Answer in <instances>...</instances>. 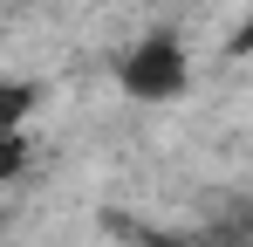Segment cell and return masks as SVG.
<instances>
[{
    "instance_id": "cell-2",
    "label": "cell",
    "mask_w": 253,
    "mask_h": 247,
    "mask_svg": "<svg viewBox=\"0 0 253 247\" xmlns=\"http://www.w3.org/2000/svg\"><path fill=\"white\" fill-rule=\"evenodd\" d=\"M35 103H42V89H35V82H0V130H21Z\"/></svg>"
},
{
    "instance_id": "cell-5",
    "label": "cell",
    "mask_w": 253,
    "mask_h": 247,
    "mask_svg": "<svg viewBox=\"0 0 253 247\" xmlns=\"http://www.w3.org/2000/svg\"><path fill=\"white\" fill-rule=\"evenodd\" d=\"M233 55H253V7H247V28L233 35Z\"/></svg>"
},
{
    "instance_id": "cell-1",
    "label": "cell",
    "mask_w": 253,
    "mask_h": 247,
    "mask_svg": "<svg viewBox=\"0 0 253 247\" xmlns=\"http://www.w3.org/2000/svg\"><path fill=\"white\" fill-rule=\"evenodd\" d=\"M117 76H124V89L137 96V103H171V96L192 82V62H185L178 35H144V41L124 55Z\"/></svg>"
},
{
    "instance_id": "cell-3",
    "label": "cell",
    "mask_w": 253,
    "mask_h": 247,
    "mask_svg": "<svg viewBox=\"0 0 253 247\" xmlns=\"http://www.w3.org/2000/svg\"><path fill=\"white\" fill-rule=\"evenodd\" d=\"M21 165H28V137L21 130H0V185L21 179Z\"/></svg>"
},
{
    "instance_id": "cell-4",
    "label": "cell",
    "mask_w": 253,
    "mask_h": 247,
    "mask_svg": "<svg viewBox=\"0 0 253 247\" xmlns=\"http://www.w3.org/2000/svg\"><path fill=\"white\" fill-rule=\"evenodd\" d=\"M137 247H206V241H199V234H171V227H144Z\"/></svg>"
}]
</instances>
